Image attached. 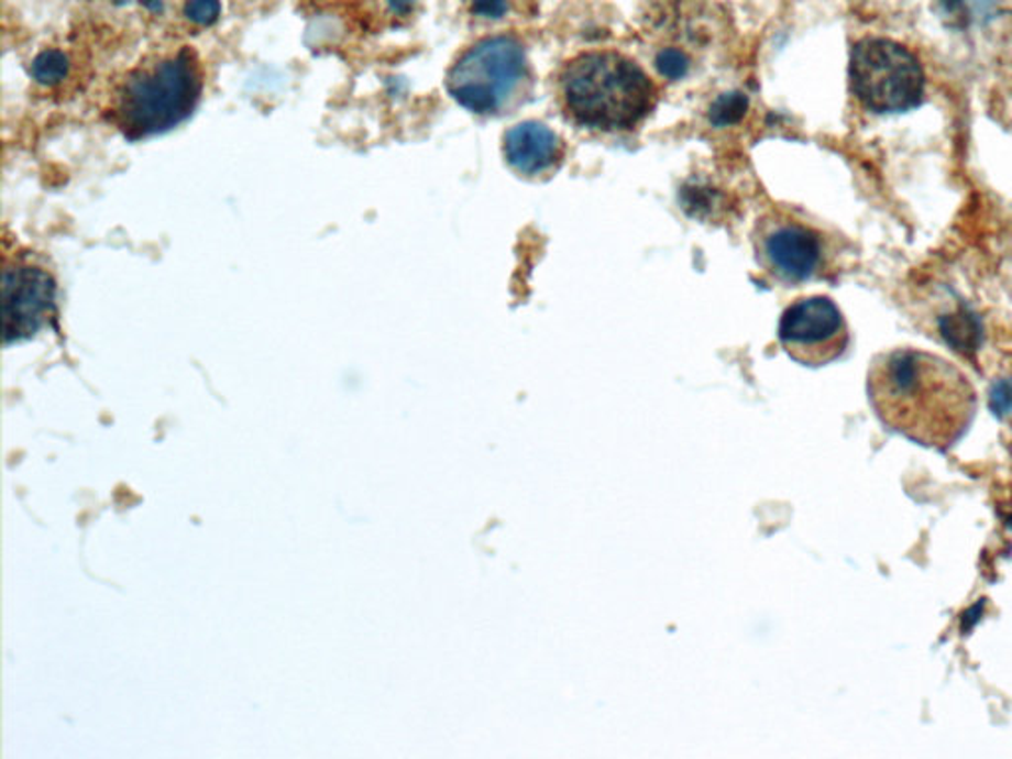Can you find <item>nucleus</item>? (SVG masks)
I'll list each match as a JSON object with an SVG mask.
<instances>
[{"instance_id":"9d476101","label":"nucleus","mask_w":1012,"mask_h":759,"mask_svg":"<svg viewBox=\"0 0 1012 759\" xmlns=\"http://www.w3.org/2000/svg\"><path fill=\"white\" fill-rule=\"evenodd\" d=\"M69 59L66 52L58 48H46L40 52L36 58L32 59L30 66V76L40 84V86H58L64 79L68 78Z\"/></svg>"},{"instance_id":"39448f33","label":"nucleus","mask_w":1012,"mask_h":759,"mask_svg":"<svg viewBox=\"0 0 1012 759\" xmlns=\"http://www.w3.org/2000/svg\"><path fill=\"white\" fill-rule=\"evenodd\" d=\"M850 81L857 98L877 113L915 108L924 96L917 59L890 40H865L853 50Z\"/></svg>"},{"instance_id":"20e7f679","label":"nucleus","mask_w":1012,"mask_h":759,"mask_svg":"<svg viewBox=\"0 0 1012 759\" xmlns=\"http://www.w3.org/2000/svg\"><path fill=\"white\" fill-rule=\"evenodd\" d=\"M446 86L461 108L485 118H506L530 101L536 79L518 40L488 36L455 59Z\"/></svg>"},{"instance_id":"f257e3e1","label":"nucleus","mask_w":1012,"mask_h":759,"mask_svg":"<svg viewBox=\"0 0 1012 759\" xmlns=\"http://www.w3.org/2000/svg\"><path fill=\"white\" fill-rule=\"evenodd\" d=\"M867 392L886 428L937 451L954 448L977 414V392L964 372L917 349L877 354L868 366Z\"/></svg>"},{"instance_id":"7ed1b4c3","label":"nucleus","mask_w":1012,"mask_h":759,"mask_svg":"<svg viewBox=\"0 0 1012 759\" xmlns=\"http://www.w3.org/2000/svg\"><path fill=\"white\" fill-rule=\"evenodd\" d=\"M205 72L193 46L165 50L141 59L109 99V121L127 139L161 135L195 113Z\"/></svg>"},{"instance_id":"4468645a","label":"nucleus","mask_w":1012,"mask_h":759,"mask_svg":"<svg viewBox=\"0 0 1012 759\" xmlns=\"http://www.w3.org/2000/svg\"><path fill=\"white\" fill-rule=\"evenodd\" d=\"M143 2H145L146 9L153 10V12H161V10H163V2H161V0H143Z\"/></svg>"},{"instance_id":"423d86ee","label":"nucleus","mask_w":1012,"mask_h":759,"mask_svg":"<svg viewBox=\"0 0 1012 759\" xmlns=\"http://www.w3.org/2000/svg\"><path fill=\"white\" fill-rule=\"evenodd\" d=\"M751 244L761 270L778 282H807L823 270V238L788 212L771 210L758 218Z\"/></svg>"},{"instance_id":"2eb2a0df","label":"nucleus","mask_w":1012,"mask_h":759,"mask_svg":"<svg viewBox=\"0 0 1012 759\" xmlns=\"http://www.w3.org/2000/svg\"><path fill=\"white\" fill-rule=\"evenodd\" d=\"M111 2H113V4H118V7H125V4H129L131 0H111Z\"/></svg>"},{"instance_id":"ddd939ff","label":"nucleus","mask_w":1012,"mask_h":759,"mask_svg":"<svg viewBox=\"0 0 1012 759\" xmlns=\"http://www.w3.org/2000/svg\"><path fill=\"white\" fill-rule=\"evenodd\" d=\"M416 0H388V7L394 14H399V16H406L414 9Z\"/></svg>"},{"instance_id":"f8f14e48","label":"nucleus","mask_w":1012,"mask_h":759,"mask_svg":"<svg viewBox=\"0 0 1012 759\" xmlns=\"http://www.w3.org/2000/svg\"><path fill=\"white\" fill-rule=\"evenodd\" d=\"M942 2H944L945 10L957 19L975 20L991 12L999 0H942Z\"/></svg>"},{"instance_id":"0eeeda50","label":"nucleus","mask_w":1012,"mask_h":759,"mask_svg":"<svg viewBox=\"0 0 1012 759\" xmlns=\"http://www.w3.org/2000/svg\"><path fill=\"white\" fill-rule=\"evenodd\" d=\"M779 342L793 361L818 369L847 352L850 332L835 301L818 295L789 305L779 321Z\"/></svg>"},{"instance_id":"9b49d317","label":"nucleus","mask_w":1012,"mask_h":759,"mask_svg":"<svg viewBox=\"0 0 1012 759\" xmlns=\"http://www.w3.org/2000/svg\"><path fill=\"white\" fill-rule=\"evenodd\" d=\"M186 19L198 26H212L222 14L220 0H188L185 7Z\"/></svg>"},{"instance_id":"1a4fd4ad","label":"nucleus","mask_w":1012,"mask_h":759,"mask_svg":"<svg viewBox=\"0 0 1012 759\" xmlns=\"http://www.w3.org/2000/svg\"><path fill=\"white\" fill-rule=\"evenodd\" d=\"M506 165L526 180H546L562 168L564 141L540 121H525L506 131L503 136Z\"/></svg>"},{"instance_id":"6e6552de","label":"nucleus","mask_w":1012,"mask_h":759,"mask_svg":"<svg viewBox=\"0 0 1012 759\" xmlns=\"http://www.w3.org/2000/svg\"><path fill=\"white\" fill-rule=\"evenodd\" d=\"M56 309V282L30 252L4 253L2 317L4 342L26 341L48 324Z\"/></svg>"},{"instance_id":"f03ea898","label":"nucleus","mask_w":1012,"mask_h":759,"mask_svg":"<svg viewBox=\"0 0 1012 759\" xmlns=\"http://www.w3.org/2000/svg\"><path fill=\"white\" fill-rule=\"evenodd\" d=\"M558 101L578 125L622 133L651 116L657 86L647 72L615 50H594L568 59L556 79Z\"/></svg>"}]
</instances>
